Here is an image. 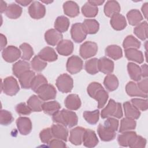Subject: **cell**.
I'll use <instances>...</instances> for the list:
<instances>
[{
	"mask_svg": "<svg viewBox=\"0 0 148 148\" xmlns=\"http://www.w3.org/2000/svg\"><path fill=\"white\" fill-rule=\"evenodd\" d=\"M39 137L42 142L48 144L54 137L51 128H46L40 131Z\"/></svg>",
	"mask_w": 148,
	"mask_h": 148,
	"instance_id": "51",
	"label": "cell"
},
{
	"mask_svg": "<svg viewBox=\"0 0 148 148\" xmlns=\"http://www.w3.org/2000/svg\"><path fill=\"white\" fill-rule=\"evenodd\" d=\"M7 44V39L6 36L2 34H1V50H3Z\"/></svg>",
	"mask_w": 148,
	"mask_h": 148,
	"instance_id": "59",
	"label": "cell"
},
{
	"mask_svg": "<svg viewBox=\"0 0 148 148\" xmlns=\"http://www.w3.org/2000/svg\"><path fill=\"white\" fill-rule=\"evenodd\" d=\"M48 145L51 147H65L66 146L64 140L57 138L52 139Z\"/></svg>",
	"mask_w": 148,
	"mask_h": 148,
	"instance_id": "56",
	"label": "cell"
},
{
	"mask_svg": "<svg viewBox=\"0 0 148 148\" xmlns=\"http://www.w3.org/2000/svg\"><path fill=\"white\" fill-rule=\"evenodd\" d=\"M125 56L126 58L130 60L142 64L144 61V57L141 51L136 49H125Z\"/></svg>",
	"mask_w": 148,
	"mask_h": 148,
	"instance_id": "23",
	"label": "cell"
},
{
	"mask_svg": "<svg viewBox=\"0 0 148 148\" xmlns=\"http://www.w3.org/2000/svg\"><path fill=\"white\" fill-rule=\"evenodd\" d=\"M98 142L99 140L95 132L90 129H86L82 142L84 146L89 148L94 147L98 145Z\"/></svg>",
	"mask_w": 148,
	"mask_h": 148,
	"instance_id": "13",
	"label": "cell"
},
{
	"mask_svg": "<svg viewBox=\"0 0 148 148\" xmlns=\"http://www.w3.org/2000/svg\"><path fill=\"white\" fill-rule=\"evenodd\" d=\"M97 132L100 139L104 142H109L113 140L116 135L115 131L105 127L102 124L98 125Z\"/></svg>",
	"mask_w": 148,
	"mask_h": 148,
	"instance_id": "19",
	"label": "cell"
},
{
	"mask_svg": "<svg viewBox=\"0 0 148 148\" xmlns=\"http://www.w3.org/2000/svg\"><path fill=\"white\" fill-rule=\"evenodd\" d=\"M110 23L112 27L116 31L123 30L127 26V21L125 17L120 13L113 14L111 17Z\"/></svg>",
	"mask_w": 148,
	"mask_h": 148,
	"instance_id": "18",
	"label": "cell"
},
{
	"mask_svg": "<svg viewBox=\"0 0 148 148\" xmlns=\"http://www.w3.org/2000/svg\"><path fill=\"white\" fill-rule=\"evenodd\" d=\"M70 23L68 17L61 16L57 17L54 22V28L58 32L62 33L66 32L69 28Z\"/></svg>",
	"mask_w": 148,
	"mask_h": 148,
	"instance_id": "34",
	"label": "cell"
},
{
	"mask_svg": "<svg viewBox=\"0 0 148 148\" xmlns=\"http://www.w3.org/2000/svg\"><path fill=\"white\" fill-rule=\"evenodd\" d=\"M137 134L134 131H126L122 132L117 137V141L119 145L123 147H131L134 144Z\"/></svg>",
	"mask_w": 148,
	"mask_h": 148,
	"instance_id": "11",
	"label": "cell"
},
{
	"mask_svg": "<svg viewBox=\"0 0 148 148\" xmlns=\"http://www.w3.org/2000/svg\"><path fill=\"white\" fill-rule=\"evenodd\" d=\"M16 112L20 115H28L32 112L29 107L24 102H21L17 104L15 107Z\"/></svg>",
	"mask_w": 148,
	"mask_h": 148,
	"instance_id": "54",
	"label": "cell"
},
{
	"mask_svg": "<svg viewBox=\"0 0 148 148\" xmlns=\"http://www.w3.org/2000/svg\"><path fill=\"white\" fill-rule=\"evenodd\" d=\"M108 98V93L104 88L101 89L97 91L93 97V98L98 102V108L99 109L102 108L105 105Z\"/></svg>",
	"mask_w": 148,
	"mask_h": 148,
	"instance_id": "42",
	"label": "cell"
},
{
	"mask_svg": "<svg viewBox=\"0 0 148 148\" xmlns=\"http://www.w3.org/2000/svg\"><path fill=\"white\" fill-rule=\"evenodd\" d=\"M147 9H148V3L147 2H146L143 4L142 8H141V10L143 14V16H145V18H146V19L147 17Z\"/></svg>",
	"mask_w": 148,
	"mask_h": 148,
	"instance_id": "60",
	"label": "cell"
},
{
	"mask_svg": "<svg viewBox=\"0 0 148 148\" xmlns=\"http://www.w3.org/2000/svg\"><path fill=\"white\" fill-rule=\"evenodd\" d=\"M28 13L34 19L43 18L46 14L45 6L39 1H33L28 8Z\"/></svg>",
	"mask_w": 148,
	"mask_h": 148,
	"instance_id": "10",
	"label": "cell"
},
{
	"mask_svg": "<svg viewBox=\"0 0 148 148\" xmlns=\"http://www.w3.org/2000/svg\"><path fill=\"white\" fill-rule=\"evenodd\" d=\"M101 115L102 119H106L109 117L121 118L123 113L121 103L115 102L112 99H109L108 105L102 110Z\"/></svg>",
	"mask_w": 148,
	"mask_h": 148,
	"instance_id": "2",
	"label": "cell"
},
{
	"mask_svg": "<svg viewBox=\"0 0 148 148\" xmlns=\"http://www.w3.org/2000/svg\"><path fill=\"white\" fill-rule=\"evenodd\" d=\"M83 66V62L79 56H72L67 60L66 68L69 73L74 75L79 73L82 69Z\"/></svg>",
	"mask_w": 148,
	"mask_h": 148,
	"instance_id": "8",
	"label": "cell"
},
{
	"mask_svg": "<svg viewBox=\"0 0 148 148\" xmlns=\"http://www.w3.org/2000/svg\"><path fill=\"white\" fill-rule=\"evenodd\" d=\"M5 13L8 18L16 19L21 15L22 8L16 3H12L8 6Z\"/></svg>",
	"mask_w": 148,
	"mask_h": 148,
	"instance_id": "30",
	"label": "cell"
},
{
	"mask_svg": "<svg viewBox=\"0 0 148 148\" xmlns=\"http://www.w3.org/2000/svg\"><path fill=\"white\" fill-rule=\"evenodd\" d=\"M7 7L8 6H7L6 3L5 1H1V9H0L1 13H2L3 12H5L6 9V8H7Z\"/></svg>",
	"mask_w": 148,
	"mask_h": 148,
	"instance_id": "63",
	"label": "cell"
},
{
	"mask_svg": "<svg viewBox=\"0 0 148 148\" xmlns=\"http://www.w3.org/2000/svg\"><path fill=\"white\" fill-rule=\"evenodd\" d=\"M131 104L139 110L146 111L148 108L147 99L132 98L131 100Z\"/></svg>",
	"mask_w": 148,
	"mask_h": 148,
	"instance_id": "50",
	"label": "cell"
},
{
	"mask_svg": "<svg viewBox=\"0 0 148 148\" xmlns=\"http://www.w3.org/2000/svg\"><path fill=\"white\" fill-rule=\"evenodd\" d=\"M80 56L83 59H87L94 56L98 51V45L95 42L87 41L80 47Z\"/></svg>",
	"mask_w": 148,
	"mask_h": 148,
	"instance_id": "6",
	"label": "cell"
},
{
	"mask_svg": "<svg viewBox=\"0 0 148 148\" xmlns=\"http://www.w3.org/2000/svg\"><path fill=\"white\" fill-rule=\"evenodd\" d=\"M121 8L116 1H108L104 6V13L107 17H111L113 14L119 13Z\"/></svg>",
	"mask_w": 148,
	"mask_h": 148,
	"instance_id": "26",
	"label": "cell"
},
{
	"mask_svg": "<svg viewBox=\"0 0 148 148\" xmlns=\"http://www.w3.org/2000/svg\"><path fill=\"white\" fill-rule=\"evenodd\" d=\"M47 83V80L46 78L43 75L39 74L35 76L32 80L31 85V88L34 91L36 92L40 87Z\"/></svg>",
	"mask_w": 148,
	"mask_h": 148,
	"instance_id": "48",
	"label": "cell"
},
{
	"mask_svg": "<svg viewBox=\"0 0 148 148\" xmlns=\"http://www.w3.org/2000/svg\"><path fill=\"white\" fill-rule=\"evenodd\" d=\"M64 13L71 17H75L79 14V7L74 1H69L65 2L63 5Z\"/></svg>",
	"mask_w": 148,
	"mask_h": 148,
	"instance_id": "24",
	"label": "cell"
},
{
	"mask_svg": "<svg viewBox=\"0 0 148 148\" xmlns=\"http://www.w3.org/2000/svg\"><path fill=\"white\" fill-rule=\"evenodd\" d=\"M140 69H141V73H142V77H147V74H148V72H147V64H145L143 65H142V66L140 67Z\"/></svg>",
	"mask_w": 148,
	"mask_h": 148,
	"instance_id": "58",
	"label": "cell"
},
{
	"mask_svg": "<svg viewBox=\"0 0 148 148\" xmlns=\"http://www.w3.org/2000/svg\"><path fill=\"white\" fill-rule=\"evenodd\" d=\"M33 1H25V0H16V2L21 5L23 6H27V5L31 4Z\"/></svg>",
	"mask_w": 148,
	"mask_h": 148,
	"instance_id": "61",
	"label": "cell"
},
{
	"mask_svg": "<svg viewBox=\"0 0 148 148\" xmlns=\"http://www.w3.org/2000/svg\"><path fill=\"white\" fill-rule=\"evenodd\" d=\"M88 2L95 6L101 5L105 2L104 1H88Z\"/></svg>",
	"mask_w": 148,
	"mask_h": 148,
	"instance_id": "62",
	"label": "cell"
},
{
	"mask_svg": "<svg viewBox=\"0 0 148 148\" xmlns=\"http://www.w3.org/2000/svg\"><path fill=\"white\" fill-rule=\"evenodd\" d=\"M82 12L83 14L86 17H94L98 14V8L97 6H95L91 5L87 1L82 6Z\"/></svg>",
	"mask_w": 148,
	"mask_h": 148,
	"instance_id": "41",
	"label": "cell"
},
{
	"mask_svg": "<svg viewBox=\"0 0 148 148\" xmlns=\"http://www.w3.org/2000/svg\"><path fill=\"white\" fill-rule=\"evenodd\" d=\"M30 69V64L28 61L24 60H19L14 63L12 67V71L14 75L19 77V76L25 72L29 71Z\"/></svg>",
	"mask_w": 148,
	"mask_h": 148,
	"instance_id": "27",
	"label": "cell"
},
{
	"mask_svg": "<svg viewBox=\"0 0 148 148\" xmlns=\"http://www.w3.org/2000/svg\"><path fill=\"white\" fill-rule=\"evenodd\" d=\"M147 84H148L147 77H145L143 79L140 80L139 81H138L136 84L138 88L140 90V91H142L145 94H147V91H148Z\"/></svg>",
	"mask_w": 148,
	"mask_h": 148,
	"instance_id": "57",
	"label": "cell"
},
{
	"mask_svg": "<svg viewBox=\"0 0 148 148\" xmlns=\"http://www.w3.org/2000/svg\"><path fill=\"white\" fill-rule=\"evenodd\" d=\"M35 76V72L31 70L27 71L21 74L18 77L21 88L24 89H29L31 88V83Z\"/></svg>",
	"mask_w": 148,
	"mask_h": 148,
	"instance_id": "25",
	"label": "cell"
},
{
	"mask_svg": "<svg viewBox=\"0 0 148 148\" xmlns=\"http://www.w3.org/2000/svg\"><path fill=\"white\" fill-rule=\"evenodd\" d=\"M103 84L109 91H113L117 88L119 86V80L115 75L109 74L105 76L103 80Z\"/></svg>",
	"mask_w": 148,
	"mask_h": 148,
	"instance_id": "38",
	"label": "cell"
},
{
	"mask_svg": "<svg viewBox=\"0 0 148 148\" xmlns=\"http://www.w3.org/2000/svg\"><path fill=\"white\" fill-rule=\"evenodd\" d=\"M64 104L65 107L69 110H76L81 106V100L78 95L71 94L66 97Z\"/></svg>",
	"mask_w": 148,
	"mask_h": 148,
	"instance_id": "21",
	"label": "cell"
},
{
	"mask_svg": "<svg viewBox=\"0 0 148 148\" xmlns=\"http://www.w3.org/2000/svg\"><path fill=\"white\" fill-rule=\"evenodd\" d=\"M35 92L37 93L38 96L43 101L53 99L57 95L55 87L48 83L43 85Z\"/></svg>",
	"mask_w": 148,
	"mask_h": 148,
	"instance_id": "5",
	"label": "cell"
},
{
	"mask_svg": "<svg viewBox=\"0 0 148 148\" xmlns=\"http://www.w3.org/2000/svg\"><path fill=\"white\" fill-rule=\"evenodd\" d=\"M141 43L139 40L132 35H128L124 40L123 46L124 49H139Z\"/></svg>",
	"mask_w": 148,
	"mask_h": 148,
	"instance_id": "43",
	"label": "cell"
},
{
	"mask_svg": "<svg viewBox=\"0 0 148 148\" xmlns=\"http://www.w3.org/2000/svg\"><path fill=\"white\" fill-rule=\"evenodd\" d=\"M136 123L134 119L128 117L123 118L120 122L119 132L122 133L134 130L136 127Z\"/></svg>",
	"mask_w": 148,
	"mask_h": 148,
	"instance_id": "40",
	"label": "cell"
},
{
	"mask_svg": "<svg viewBox=\"0 0 148 148\" xmlns=\"http://www.w3.org/2000/svg\"><path fill=\"white\" fill-rule=\"evenodd\" d=\"M19 47L22 51L21 58L23 60H29L34 55V50L31 46L28 43H23Z\"/></svg>",
	"mask_w": 148,
	"mask_h": 148,
	"instance_id": "47",
	"label": "cell"
},
{
	"mask_svg": "<svg viewBox=\"0 0 148 148\" xmlns=\"http://www.w3.org/2000/svg\"><path fill=\"white\" fill-rule=\"evenodd\" d=\"M47 65V62L41 59L38 56H35L31 61V68L36 72L42 71L46 67Z\"/></svg>",
	"mask_w": 148,
	"mask_h": 148,
	"instance_id": "46",
	"label": "cell"
},
{
	"mask_svg": "<svg viewBox=\"0 0 148 148\" xmlns=\"http://www.w3.org/2000/svg\"><path fill=\"white\" fill-rule=\"evenodd\" d=\"M102 88H103V87L100 83L94 82L91 83L88 86L87 88V91L89 96L92 98H93V97H94L97 92Z\"/></svg>",
	"mask_w": 148,
	"mask_h": 148,
	"instance_id": "52",
	"label": "cell"
},
{
	"mask_svg": "<svg viewBox=\"0 0 148 148\" xmlns=\"http://www.w3.org/2000/svg\"><path fill=\"white\" fill-rule=\"evenodd\" d=\"M82 24L87 34H95L99 30V24L95 19H85Z\"/></svg>",
	"mask_w": 148,
	"mask_h": 148,
	"instance_id": "35",
	"label": "cell"
},
{
	"mask_svg": "<svg viewBox=\"0 0 148 148\" xmlns=\"http://www.w3.org/2000/svg\"><path fill=\"white\" fill-rule=\"evenodd\" d=\"M56 84L60 92L67 93L72 91L73 87V82L71 76L66 73H63L57 77Z\"/></svg>",
	"mask_w": 148,
	"mask_h": 148,
	"instance_id": "4",
	"label": "cell"
},
{
	"mask_svg": "<svg viewBox=\"0 0 148 148\" xmlns=\"http://www.w3.org/2000/svg\"><path fill=\"white\" fill-rule=\"evenodd\" d=\"M146 142H147V140L145 138H143L142 136L139 135H137L136 138L131 147L132 148L145 147L146 146Z\"/></svg>",
	"mask_w": 148,
	"mask_h": 148,
	"instance_id": "55",
	"label": "cell"
},
{
	"mask_svg": "<svg viewBox=\"0 0 148 148\" xmlns=\"http://www.w3.org/2000/svg\"><path fill=\"white\" fill-rule=\"evenodd\" d=\"M98 69L105 74H111L114 70V62L107 57H101L98 59Z\"/></svg>",
	"mask_w": 148,
	"mask_h": 148,
	"instance_id": "20",
	"label": "cell"
},
{
	"mask_svg": "<svg viewBox=\"0 0 148 148\" xmlns=\"http://www.w3.org/2000/svg\"><path fill=\"white\" fill-rule=\"evenodd\" d=\"M16 125L19 132L23 135H27L32 131V123L28 117H18L16 120Z\"/></svg>",
	"mask_w": 148,
	"mask_h": 148,
	"instance_id": "12",
	"label": "cell"
},
{
	"mask_svg": "<svg viewBox=\"0 0 148 148\" xmlns=\"http://www.w3.org/2000/svg\"><path fill=\"white\" fill-rule=\"evenodd\" d=\"M21 51L14 46H9L5 48L2 52L3 59L8 62H13L21 57Z\"/></svg>",
	"mask_w": 148,
	"mask_h": 148,
	"instance_id": "9",
	"label": "cell"
},
{
	"mask_svg": "<svg viewBox=\"0 0 148 148\" xmlns=\"http://www.w3.org/2000/svg\"><path fill=\"white\" fill-rule=\"evenodd\" d=\"M51 128L53 135L55 138L62 140L64 142L67 141L68 130L65 125L58 123L56 124H53Z\"/></svg>",
	"mask_w": 148,
	"mask_h": 148,
	"instance_id": "15",
	"label": "cell"
},
{
	"mask_svg": "<svg viewBox=\"0 0 148 148\" xmlns=\"http://www.w3.org/2000/svg\"><path fill=\"white\" fill-rule=\"evenodd\" d=\"M73 44L69 40L65 39L60 41L57 45L56 50L61 56H67L71 54L73 51Z\"/></svg>",
	"mask_w": 148,
	"mask_h": 148,
	"instance_id": "17",
	"label": "cell"
},
{
	"mask_svg": "<svg viewBox=\"0 0 148 148\" xmlns=\"http://www.w3.org/2000/svg\"><path fill=\"white\" fill-rule=\"evenodd\" d=\"M62 34L56 29H50L45 34V39L46 43L51 46H56L62 40Z\"/></svg>",
	"mask_w": 148,
	"mask_h": 148,
	"instance_id": "14",
	"label": "cell"
},
{
	"mask_svg": "<svg viewBox=\"0 0 148 148\" xmlns=\"http://www.w3.org/2000/svg\"><path fill=\"white\" fill-rule=\"evenodd\" d=\"M85 128L82 127H76L72 129L70 131L69 140L74 145H80L83 142V136L85 131Z\"/></svg>",
	"mask_w": 148,
	"mask_h": 148,
	"instance_id": "16",
	"label": "cell"
},
{
	"mask_svg": "<svg viewBox=\"0 0 148 148\" xmlns=\"http://www.w3.org/2000/svg\"><path fill=\"white\" fill-rule=\"evenodd\" d=\"M71 38L76 43L83 42L86 38V33L83 25L81 23H76L72 25L71 29Z\"/></svg>",
	"mask_w": 148,
	"mask_h": 148,
	"instance_id": "7",
	"label": "cell"
},
{
	"mask_svg": "<svg viewBox=\"0 0 148 148\" xmlns=\"http://www.w3.org/2000/svg\"><path fill=\"white\" fill-rule=\"evenodd\" d=\"M14 118L12 114L6 110H1L0 112V123L2 125H8L13 122Z\"/></svg>",
	"mask_w": 148,
	"mask_h": 148,
	"instance_id": "49",
	"label": "cell"
},
{
	"mask_svg": "<svg viewBox=\"0 0 148 148\" xmlns=\"http://www.w3.org/2000/svg\"><path fill=\"white\" fill-rule=\"evenodd\" d=\"M38 56L46 62H53L56 61L58 58V56L54 49L48 46L43 48L39 51Z\"/></svg>",
	"mask_w": 148,
	"mask_h": 148,
	"instance_id": "22",
	"label": "cell"
},
{
	"mask_svg": "<svg viewBox=\"0 0 148 148\" xmlns=\"http://www.w3.org/2000/svg\"><path fill=\"white\" fill-rule=\"evenodd\" d=\"M27 103L32 112H39L42 110L43 101L36 95H31L27 100Z\"/></svg>",
	"mask_w": 148,
	"mask_h": 148,
	"instance_id": "32",
	"label": "cell"
},
{
	"mask_svg": "<svg viewBox=\"0 0 148 148\" xmlns=\"http://www.w3.org/2000/svg\"><path fill=\"white\" fill-rule=\"evenodd\" d=\"M119 123V122L118 120H117L116 119L109 117H108L107 119L105 121L103 125L105 127H106L113 131L116 132L118 130Z\"/></svg>",
	"mask_w": 148,
	"mask_h": 148,
	"instance_id": "53",
	"label": "cell"
},
{
	"mask_svg": "<svg viewBox=\"0 0 148 148\" xmlns=\"http://www.w3.org/2000/svg\"><path fill=\"white\" fill-rule=\"evenodd\" d=\"M86 71L90 75H95L99 72L98 59L93 58L87 60L84 65Z\"/></svg>",
	"mask_w": 148,
	"mask_h": 148,
	"instance_id": "44",
	"label": "cell"
},
{
	"mask_svg": "<svg viewBox=\"0 0 148 148\" xmlns=\"http://www.w3.org/2000/svg\"><path fill=\"white\" fill-rule=\"evenodd\" d=\"M60 108V104L56 101L43 102L42 105V110L45 113L51 116L57 112Z\"/></svg>",
	"mask_w": 148,
	"mask_h": 148,
	"instance_id": "36",
	"label": "cell"
},
{
	"mask_svg": "<svg viewBox=\"0 0 148 148\" xmlns=\"http://www.w3.org/2000/svg\"><path fill=\"white\" fill-rule=\"evenodd\" d=\"M41 1H42V2H43V3H46V4H49V3H50L53 2V1H43V0H42Z\"/></svg>",
	"mask_w": 148,
	"mask_h": 148,
	"instance_id": "64",
	"label": "cell"
},
{
	"mask_svg": "<svg viewBox=\"0 0 148 148\" xmlns=\"http://www.w3.org/2000/svg\"><path fill=\"white\" fill-rule=\"evenodd\" d=\"M127 70L130 78L136 82L141 80L142 73L140 67L133 62H128L127 65Z\"/></svg>",
	"mask_w": 148,
	"mask_h": 148,
	"instance_id": "31",
	"label": "cell"
},
{
	"mask_svg": "<svg viewBox=\"0 0 148 148\" xmlns=\"http://www.w3.org/2000/svg\"><path fill=\"white\" fill-rule=\"evenodd\" d=\"M1 89L5 94L13 96L20 91V87L17 81L14 77L8 76L3 79Z\"/></svg>",
	"mask_w": 148,
	"mask_h": 148,
	"instance_id": "3",
	"label": "cell"
},
{
	"mask_svg": "<svg viewBox=\"0 0 148 148\" xmlns=\"http://www.w3.org/2000/svg\"><path fill=\"white\" fill-rule=\"evenodd\" d=\"M105 54L114 60H117L123 56L122 49L117 45H109L105 49Z\"/></svg>",
	"mask_w": 148,
	"mask_h": 148,
	"instance_id": "33",
	"label": "cell"
},
{
	"mask_svg": "<svg viewBox=\"0 0 148 148\" xmlns=\"http://www.w3.org/2000/svg\"><path fill=\"white\" fill-rule=\"evenodd\" d=\"M123 108L124 110V114L126 117L138 119L140 116V111L134 106L129 101H126L123 103Z\"/></svg>",
	"mask_w": 148,
	"mask_h": 148,
	"instance_id": "29",
	"label": "cell"
},
{
	"mask_svg": "<svg viewBox=\"0 0 148 148\" xmlns=\"http://www.w3.org/2000/svg\"><path fill=\"white\" fill-rule=\"evenodd\" d=\"M52 119L54 122L63 124L69 128L76 125L78 122L77 114L74 112L65 109L54 113Z\"/></svg>",
	"mask_w": 148,
	"mask_h": 148,
	"instance_id": "1",
	"label": "cell"
},
{
	"mask_svg": "<svg viewBox=\"0 0 148 148\" xmlns=\"http://www.w3.org/2000/svg\"><path fill=\"white\" fill-rule=\"evenodd\" d=\"M134 33L142 40H144L147 38V23L144 21L137 25L134 29Z\"/></svg>",
	"mask_w": 148,
	"mask_h": 148,
	"instance_id": "39",
	"label": "cell"
},
{
	"mask_svg": "<svg viewBox=\"0 0 148 148\" xmlns=\"http://www.w3.org/2000/svg\"><path fill=\"white\" fill-rule=\"evenodd\" d=\"M83 116L88 123L91 125H94L97 124L99 120V111L98 110L84 111L83 113Z\"/></svg>",
	"mask_w": 148,
	"mask_h": 148,
	"instance_id": "45",
	"label": "cell"
},
{
	"mask_svg": "<svg viewBox=\"0 0 148 148\" xmlns=\"http://www.w3.org/2000/svg\"><path fill=\"white\" fill-rule=\"evenodd\" d=\"M127 94L130 97H139L145 98H147V94L143 92L138 88L137 84L134 82H128L125 86Z\"/></svg>",
	"mask_w": 148,
	"mask_h": 148,
	"instance_id": "28",
	"label": "cell"
},
{
	"mask_svg": "<svg viewBox=\"0 0 148 148\" xmlns=\"http://www.w3.org/2000/svg\"><path fill=\"white\" fill-rule=\"evenodd\" d=\"M128 23L131 25H137L143 20V16L140 12L137 9H132L127 14Z\"/></svg>",
	"mask_w": 148,
	"mask_h": 148,
	"instance_id": "37",
	"label": "cell"
}]
</instances>
